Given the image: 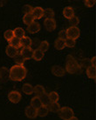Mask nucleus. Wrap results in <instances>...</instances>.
Listing matches in <instances>:
<instances>
[{
	"label": "nucleus",
	"instance_id": "nucleus-1",
	"mask_svg": "<svg viewBox=\"0 0 96 120\" xmlns=\"http://www.w3.org/2000/svg\"><path fill=\"white\" fill-rule=\"evenodd\" d=\"M27 75V69L24 65L15 64L11 67L9 71V78L12 81L20 82L25 78Z\"/></svg>",
	"mask_w": 96,
	"mask_h": 120
},
{
	"label": "nucleus",
	"instance_id": "nucleus-2",
	"mask_svg": "<svg viewBox=\"0 0 96 120\" xmlns=\"http://www.w3.org/2000/svg\"><path fill=\"white\" fill-rule=\"evenodd\" d=\"M80 65L78 63V61L72 56L68 55L66 59V68H65L66 72H68L70 74H74L76 72L80 71Z\"/></svg>",
	"mask_w": 96,
	"mask_h": 120
},
{
	"label": "nucleus",
	"instance_id": "nucleus-3",
	"mask_svg": "<svg viewBox=\"0 0 96 120\" xmlns=\"http://www.w3.org/2000/svg\"><path fill=\"white\" fill-rule=\"evenodd\" d=\"M59 113V117L63 120H69L70 118H72L74 116L73 111L72 110V108H70L68 106H65L60 108Z\"/></svg>",
	"mask_w": 96,
	"mask_h": 120
},
{
	"label": "nucleus",
	"instance_id": "nucleus-4",
	"mask_svg": "<svg viewBox=\"0 0 96 120\" xmlns=\"http://www.w3.org/2000/svg\"><path fill=\"white\" fill-rule=\"evenodd\" d=\"M66 38H71L73 40H76L80 36V30L78 27H72L70 26L66 30Z\"/></svg>",
	"mask_w": 96,
	"mask_h": 120
},
{
	"label": "nucleus",
	"instance_id": "nucleus-5",
	"mask_svg": "<svg viewBox=\"0 0 96 120\" xmlns=\"http://www.w3.org/2000/svg\"><path fill=\"white\" fill-rule=\"evenodd\" d=\"M22 98L21 94L18 92V90H12L8 94V99L13 104H18L20 102Z\"/></svg>",
	"mask_w": 96,
	"mask_h": 120
},
{
	"label": "nucleus",
	"instance_id": "nucleus-6",
	"mask_svg": "<svg viewBox=\"0 0 96 120\" xmlns=\"http://www.w3.org/2000/svg\"><path fill=\"white\" fill-rule=\"evenodd\" d=\"M44 25L47 31H53L57 27L56 21L54 18H45L44 21Z\"/></svg>",
	"mask_w": 96,
	"mask_h": 120
},
{
	"label": "nucleus",
	"instance_id": "nucleus-7",
	"mask_svg": "<svg viewBox=\"0 0 96 120\" xmlns=\"http://www.w3.org/2000/svg\"><path fill=\"white\" fill-rule=\"evenodd\" d=\"M51 71L54 76L59 77V78L64 77V76H65V73H66L65 68L61 67L60 65H52L51 68Z\"/></svg>",
	"mask_w": 96,
	"mask_h": 120
},
{
	"label": "nucleus",
	"instance_id": "nucleus-8",
	"mask_svg": "<svg viewBox=\"0 0 96 120\" xmlns=\"http://www.w3.org/2000/svg\"><path fill=\"white\" fill-rule=\"evenodd\" d=\"M40 29H41V26H40L39 23H38L37 21H34L30 25L27 26L26 30L29 33H31V34H35V33L39 32V30H40Z\"/></svg>",
	"mask_w": 96,
	"mask_h": 120
},
{
	"label": "nucleus",
	"instance_id": "nucleus-9",
	"mask_svg": "<svg viewBox=\"0 0 96 120\" xmlns=\"http://www.w3.org/2000/svg\"><path fill=\"white\" fill-rule=\"evenodd\" d=\"M33 50L32 47H28V48H23L21 50V51L19 52L20 54L24 57V58L25 60L31 59L32 58V55H33Z\"/></svg>",
	"mask_w": 96,
	"mask_h": 120
},
{
	"label": "nucleus",
	"instance_id": "nucleus-10",
	"mask_svg": "<svg viewBox=\"0 0 96 120\" xmlns=\"http://www.w3.org/2000/svg\"><path fill=\"white\" fill-rule=\"evenodd\" d=\"M32 15L33 16L34 19H40V18H42L44 17V9L42 7L37 6L35 8H33Z\"/></svg>",
	"mask_w": 96,
	"mask_h": 120
},
{
	"label": "nucleus",
	"instance_id": "nucleus-11",
	"mask_svg": "<svg viewBox=\"0 0 96 120\" xmlns=\"http://www.w3.org/2000/svg\"><path fill=\"white\" fill-rule=\"evenodd\" d=\"M24 113L26 115V117L28 118H31V119H34L37 117V110H35L34 108H32V106H27L25 108V111H24Z\"/></svg>",
	"mask_w": 96,
	"mask_h": 120
},
{
	"label": "nucleus",
	"instance_id": "nucleus-12",
	"mask_svg": "<svg viewBox=\"0 0 96 120\" xmlns=\"http://www.w3.org/2000/svg\"><path fill=\"white\" fill-rule=\"evenodd\" d=\"M63 15L68 20L71 19L72 17H74V11L72 9V7H71V6H66V7H65L63 9Z\"/></svg>",
	"mask_w": 96,
	"mask_h": 120
},
{
	"label": "nucleus",
	"instance_id": "nucleus-13",
	"mask_svg": "<svg viewBox=\"0 0 96 120\" xmlns=\"http://www.w3.org/2000/svg\"><path fill=\"white\" fill-rule=\"evenodd\" d=\"M32 45V40L29 38V37L24 36L22 38H20V45H21L23 48H28L31 47Z\"/></svg>",
	"mask_w": 96,
	"mask_h": 120
},
{
	"label": "nucleus",
	"instance_id": "nucleus-14",
	"mask_svg": "<svg viewBox=\"0 0 96 120\" xmlns=\"http://www.w3.org/2000/svg\"><path fill=\"white\" fill-rule=\"evenodd\" d=\"M33 93L36 95L35 97H40L42 96L43 94L45 93V89L44 88V86L40 85V84H37L35 87H33Z\"/></svg>",
	"mask_w": 96,
	"mask_h": 120
},
{
	"label": "nucleus",
	"instance_id": "nucleus-15",
	"mask_svg": "<svg viewBox=\"0 0 96 120\" xmlns=\"http://www.w3.org/2000/svg\"><path fill=\"white\" fill-rule=\"evenodd\" d=\"M5 52L6 54H7V56L10 57H12V58H14V57H16V55L18 54V50L15 48H13L12 46H11V45H8V46H6L5 48Z\"/></svg>",
	"mask_w": 96,
	"mask_h": 120
},
{
	"label": "nucleus",
	"instance_id": "nucleus-16",
	"mask_svg": "<svg viewBox=\"0 0 96 120\" xmlns=\"http://www.w3.org/2000/svg\"><path fill=\"white\" fill-rule=\"evenodd\" d=\"M86 73H87V76L89 78H91V79H95L96 78V68L94 67V66H88L87 68V71H86Z\"/></svg>",
	"mask_w": 96,
	"mask_h": 120
},
{
	"label": "nucleus",
	"instance_id": "nucleus-17",
	"mask_svg": "<svg viewBox=\"0 0 96 120\" xmlns=\"http://www.w3.org/2000/svg\"><path fill=\"white\" fill-rule=\"evenodd\" d=\"M44 56H45V53L41 51L39 49H36L33 51V55H32V58L36 61H40L44 58Z\"/></svg>",
	"mask_w": 96,
	"mask_h": 120
},
{
	"label": "nucleus",
	"instance_id": "nucleus-18",
	"mask_svg": "<svg viewBox=\"0 0 96 120\" xmlns=\"http://www.w3.org/2000/svg\"><path fill=\"white\" fill-rule=\"evenodd\" d=\"M48 111L54 113H58L60 110V105L59 103H50V105L47 106Z\"/></svg>",
	"mask_w": 96,
	"mask_h": 120
},
{
	"label": "nucleus",
	"instance_id": "nucleus-19",
	"mask_svg": "<svg viewBox=\"0 0 96 120\" xmlns=\"http://www.w3.org/2000/svg\"><path fill=\"white\" fill-rule=\"evenodd\" d=\"M22 90L26 95H32V94H33V86L28 83H25L24 84H23Z\"/></svg>",
	"mask_w": 96,
	"mask_h": 120
},
{
	"label": "nucleus",
	"instance_id": "nucleus-20",
	"mask_svg": "<svg viewBox=\"0 0 96 120\" xmlns=\"http://www.w3.org/2000/svg\"><path fill=\"white\" fill-rule=\"evenodd\" d=\"M48 112H49L48 108L46 106H43V105H41V106L37 110V115H38L39 117H46L48 114Z\"/></svg>",
	"mask_w": 96,
	"mask_h": 120
},
{
	"label": "nucleus",
	"instance_id": "nucleus-21",
	"mask_svg": "<svg viewBox=\"0 0 96 120\" xmlns=\"http://www.w3.org/2000/svg\"><path fill=\"white\" fill-rule=\"evenodd\" d=\"M13 33H14V37L15 38H22L23 37H24V34H25V31L23 28L21 27H17L13 30Z\"/></svg>",
	"mask_w": 96,
	"mask_h": 120
},
{
	"label": "nucleus",
	"instance_id": "nucleus-22",
	"mask_svg": "<svg viewBox=\"0 0 96 120\" xmlns=\"http://www.w3.org/2000/svg\"><path fill=\"white\" fill-rule=\"evenodd\" d=\"M31 106L35 109V110H38L41 106V102L39 100V97H34V98H32V100H31Z\"/></svg>",
	"mask_w": 96,
	"mask_h": 120
},
{
	"label": "nucleus",
	"instance_id": "nucleus-23",
	"mask_svg": "<svg viewBox=\"0 0 96 120\" xmlns=\"http://www.w3.org/2000/svg\"><path fill=\"white\" fill-rule=\"evenodd\" d=\"M48 98H49L50 103H58L59 99H60V96L56 91H51L48 94Z\"/></svg>",
	"mask_w": 96,
	"mask_h": 120
},
{
	"label": "nucleus",
	"instance_id": "nucleus-24",
	"mask_svg": "<svg viewBox=\"0 0 96 120\" xmlns=\"http://www.w3.org/2000/svg\"><path fill=\"white\" fill-rule=\"evenodd\" d=\"M34 21H35V19H34V18H33V16L32 14H26V15H24L23 17V22H24V24H26L27 26L30 25Z\"/></svg>",
	"mask_w": 96,
	"mask_h": 120
},
{
	"label": "nucleus",
	"instance_id": "nucleus-25",
	"mask_svg": "<svg viewBox=\"0 0 96 120\" xmlns=\"http://www.w3.org/2000/svg\"><path fill=\"white\" fill-rule=\"evenodd\" d=\"M0 78L3 80H6L9 78V70L6 67H2L0 69Z\"/></svg>",
	"mask_w": 96,
	"mask_h": 120
},
{
	"label": "nucleus",
	"instance_id": "nucleus-26",
	"mask_svg": "<svg viewBox=\"0 0 96 120\" xmlns=\"http://www.w3.org/2000/svg\"><path fill=\"white\" fill-rule=\"evenodd\" d=\"M54 47L60 51V50H63L65 47H66V45H65V41L61 40V39L57 38L55 41H54Z\"/></svg>",
	"mask_w": 96,
	"mask_h": 120
},
{
	"label": "nucleus",
	"instance_id": "nucleus-27",
	"mask_svg": "<svg viewBox=\"0 0 96 120\" xmlns=\"http://www.w3.org/2000/svg\"><path fill=\"white\" fill-rule=\"evenodd\" d=\"M39 100L41 102V105H43V106L47 107L48 105H50V100H49V98H48V94H46V93H45V94H43L42 96L39 97Z\"/></svg>",
	"mask_w": 96,
	"mask_h": 120
},
{
	"label": "nucleus",
	"instance_id": "nucleus-28",
	"mask_svg": "<svg viewBox=\"0 0 96 120\" xmlns=\"http://www.w3.org/2000/svg\"><path fill=\"white\" fill-rule=\"evenodd\" d=\"M9 45H11V46H12L13 48H15L18 50L19 47H21V45H20V39L18 38H13L11 40V41H9Z\"/></svg>",
	"mask_w": 96,
	"mask_h": 120
},
{
	"label": "nucleus",
	"instance_id": "nucleus-29",
	"mask_svg": "<svg viewBox=\"0 0 96 120\" xmlns=\"http://www.w3.org/2000/svg\"><path fill=\"white\" fill-rule=\"evenodd\" d=\"M49 47H50V45H49L48 41L44 40V41H41V42H40V44H39V48L38 49H39L40 51H43V52L45 53V51H48Z\"/></svg>",
	"mask_w": 96,
	"mask_h": 120
},
{
	"label": "nucleus",
	"instance_id": "nucleus-30",
	"mask_svg": "<svg viewBox=\"0 0 96 120\" xmlns=\"http://www.w3.org/2000/svg\"><path fill=\"white\" fill-rule=\"evenodd\" d=\"M14 61H15L16 64H18V65H24L25 59L20 53H18L16 55V57H14Z\"/></svg>",
	"mask_w": 96,
	"mask_h": 120
},
{
	"label": "nucleus",
	"instance_id": "nucleus-31",
	"mask_svg": "<svg viewBox=\"0 0 96 120\" xmlns=\"http://www.w3.org/2000/svg\"><path fill=\"white\" fill-rule=\"evenodd\" d=\"M54 14V11L52 8H46L44 10V17L45 18H53Z\"/></svg>",
	"mask_w": 96,
	"mask_h": 120
},
{
	"label": "nucleus",
	"instance_id": "nucleus-32",
	"mask_svg": "<svg viewBox=\"0 0 96 120\" xmlns=\"http://www.w3.org/2000/svg\"><path fill=\"white\" fill-rule=\"evenodd\" d=\"M4 38L9 42V41H11L13 38H14V33H13V30H11V29H9V30H6L5 31H4Z\"/></svg>",
	"mask_w": 96,
	"mask_h": 120
},
{
	"label": "nucleus",
	"instance_id": "nucleus-33",
	"mask_svg": "<svg viewBox=\"0 0 96 120\" xmlns=\"http://www.w3.org/2000/svg\"><path fill=\"white\" fill-rule=\"evenodd\" d=\"M32 10H33V7L32 5H30V4H25V5L23 6L22 11L24 13V15H26V14H32Z\"/></svg>",
	"mask_w": 96,
	"mask_h": 120
},
{
	"label": "nucleus",
	"instance_id": "nucleus-34",
	"mask_svg": "<svg viewBox=\"0 0 96 120\" xmlns=\"http://www.w3.org/2000/svg\"><path fill=\"white\" fill-rule=\"evenodd\" d=\"M69 24L72 27H77V25L80 24V19L78 17H72L71 19H69Z\"/></svg>",
	"mask_w": 96,
	"mask_h": 120
},
{
	"label": "nucleus",
	"instance_id": "nucleus-35",
	"mask_svg": "<svg viewBox=\"0 0 96 120\" xmlns=\"http://www.w3.org/2000/svg\"><path fill=\"white\" fill-rule=\"evenodd\" d=\"M65 45H66V47L72 48V47H74L75 45H76V41L71 38H66V40H65Z\"/></svg>",
	"mask_w": 96,
	"mask_h": 120
},
{
	"label": "nucleus",
	"instance_id": "nucleus-36",
	"mask_svg": "<svg viewBox=\"0 0 96 120\" xmlns=\"http://www.w3.org/2000/svg\"><path fill=\"white\" fill-rule=\"evenodd\" d=\"M95 3H96L95 0H85L84 1L85 5L87 6V7H89V8L95 5Z\"/></svg>",
	"mask_w": 96,
	"mask_h": 120
},
{
	"label": "nucleus",
	"instance_id": "nucleus-37",
	"mask_svg": "<svg viewBox=\"0 0 96 120\" xmlns=\"http://www.w3.org/2000/svg\"><path fill=\"white\" fill-rule=\"evenodd\" d=\"M59 39H61V40H63V41H65L66 39V30H61L59 32V38H58Z\"/></svg>",
	"mask_w": 96,
	"mask_h": 120
},
{
	"label": "nucleus",
	"instance_id": "nucleus-38",
	"mask_svg": "<svg viewBox=\"0 0 96 120\" xmlns=\"http://www.w3.org/2000/svg\"><path fill=\"white\" fill-rule=\"evenodd\" d=\"M90 62H91V65L95 67V65H96V57H92V58H91V60H90Z\"/></svg>",
	"mask_w": 96,
	"mask_h": 120
},
{
	"label": "nucleus",
	"instance_id": "nucleus-39",
	"mask_svg": "<svg viewBox=\"0 0 96 120\" xmlns=\"http://www.w3.org/2000/svg\"><path fill=\"white\" fill-rule=\"evenodd\" d=\"M69 120H79V119H78V118H77L76 117H74V116H73V117H72V118H70Z\"/></svg>",
	"mask_w": 96,
	"mask_h": 120
}]
</instances>
